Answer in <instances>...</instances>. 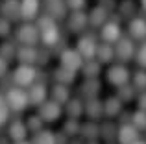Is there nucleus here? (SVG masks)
I'll use <instances>...</instances> for the list:
<instances>
[{
    "instance_id": "obj_1",
    "label": "nucleus",
    "mask_w": 146,
    "mask_h": 144,
    "mask_svg": "<svg viewBox=\"0 0 146 144\" xmlns=\"http://www.w3.org/2000/svg\"><path fill=\"white\" fill-rule=\"evenodd\" d=\"M4 96H6L7 107L13 109V111H24L30 104L28 92H24L21 87H11V89H7Z\"/></svg>"
},
{
    "instance_id": "obj_2",
    "label": "nucleus",
    "mask_w": 146,
    "mask_h": 144,
    "mask_svg": "<svg viewBox=\"0 0 146 144\" xmlns=\"http://www.w3.org/2000/svg\"><path fill=\"white\" fill-rule=\"evenodd\" d=\"M11 78H13L15 85L21 87V89L22 87H32L33 81H35V78H37V70L33 69L32 65H19Z\"/></svg>"
},
{
    "instance_id": "obj_3",
    "label": "nucleus",
    "mask_w": 146,
    "mask_h": 144,
    "mask_svg": "<svg viewBox=\"0 0 146 144\" xmlns=\"http://www.w3.org/2000/svg\"><path fill=\"white\" fill-rule=\"evenodd\" d=\"M100 37H102V41L106 44H117L118 41H120L122 37V30L120 26H118V18H111V20H107L106 24L102 26V30H100Z\"/></svg>"
},
{
    "instance_id": "obj_4",
    "label": "nucleus",
    "mask_w": 146,
    "mask_h": 144,
    "mask_svg": "<svg viewBox=\"0 0 146 144\" xmlns=\"http://www.w3.org/2000/svg\"><path fill=\"white\" fill-rule=\"evenodd\" d=\"M76 50L80 52L82 57H85L87 61H93V57L96 55V50H98V44H96V37L87 33V35H82L78 39V46Z\"/></svg>"
},
{
    "instance_id": "obj_5",
    "label": "nucleus",
    "mask_w": 146,
    "mask_h": 144,
    "mask_svg": "<svg viewBox=\"0 0 146 144\" xmlns=\"http://www.w3.org/2000/svg\"><path fill=\"white\" fill-rule=\"evenodd\" d=\"M17 41L22 46H33L37 41H41L39 37V28L33 24H22L17 30Z\"/></svg>"
},
{
    "instance_id": "obj_6",
    "label": "nucleus",
    "mask_w": 146,
    "mask_h": 144,
    "mask_svg": "<svg viewBox=\"0 0 146 144\" xmlns=\"http://www.w3.org/2000/svg\"><path fill=\"white\" fill-rule=\"evenodd\" d=\"M59 59H61V67L70 70H78L83 67V57L80 55L78 50H72V48H63L59 52Z\"/></svg>"
},
{
    "instance_id": "obj_7",
    "label": "nucleus",
    "mask_w": 146,
    "mask_h": 144,
    "mask_svg": "<svg viewBox=\"0 0 146 144\" xmlns=\"http://www.w3.org/2000/svg\"><path fill=\"white\" fill-rule=\"evenodd\" d=\"M107 79H109V83H113L115 87H124L128 85L129 81V70L126 69L124 65H113L109 70H107Z\"/></svg>"
},
{
    "instance_id": "obj_8",
    "label": "nucleus",
    "mask_w": 146,
    "mask_h": 144,
    "mask_svg": "<svg viewBox=\"0 0 146 144\" xmlns=\"http://www.w3.org/2000/svg\"><path fill=\"white\" fill-rule=\"evenodd\" d=\"M135 55V48L129 37H120L117 44H115V57L118 61H129V59Z\"/></svg>"
},
{
    "instance_id": "obj_9",
    "label": "nucleus",
    "mask_w": 146,
    "mask_h": 144,
    "mask_svg": "<svg viewBox=\"0 0 146 144\" xmlns=\"http://www.w3.org/2000/svg\"><path fill=\"white\" fill-rule=\"evenodd\" d=\"M128 33L135 41H146V18L144 17H135L128 22Z\"/></svg>"
},
{
    "instance_id": "obj_10",
    "label": "nucleus",
    "mask_w": 146,
    "mask_h": 144,
    "mask_svg": "<svg viewBox=\"0 0 146 144\" xmlns=\"http://www.w3.org/2000/svg\"><path fill=\"white\" fill-rule=\"evenodd\" d=\"M39 116L44 120V122H54L61 116V105L57 102L50 100V102H44L43 105L39 107Z\"/></svg>"
},
{
    "instance_id": "obj_11",
    "label": "nucleus",
    "mask_w": 146,
    "mask_h": 144,
    "mask_svg": "<svg viewBox=\"0 0 146 144\" xmlns=\"http://www.w3.org/2000/svg\"><path fill=\"white\" fill-rule=\"evenodd\" d=\"M117 139L120 144H133L139 141V129L133 124H122L117 131Z\"/></svg>"
},
{
    "instance_id": "obj_12",
    "label": "nucleus",
    "mask_w": 146,
    "mask_h": 144,
    "mask_svg": "<svg viewBox=\"0 0 146 144\" xmlns=\"http://www.w3.org/2000/svg\"><path fill=\"white\" fill-rule=\"evenodd\" d=\"M89 24V17H87L83 11H72L70 17H68V30L74 33H80L87 28Z\"/></svg>"
},
{
    "instance_id": "obj_13",
    "label": "nucleus",
    "mask_w": 146,
    "mask_h": 144,
    "mask_svg": "<svg viewBox=\"0 0 146 144\" xmlns=\"http://www.w3.org/2000/svg\"><path fill=\"white\" fill-rule=\"evenodd\" d=\"M44 7H46L48 15L56 20L67 15V2L65 0H44Z\"/></svg>"
},
{
    "instance_id": "obj_14",
    "label": "nucleus",
    "mask_w": 146,
    "mask_h": 144,
    "mask_svg": "<svg viewBox=\"0 0 146 144\" xmlns=\"http://www.w3.org/2000/svg\"><path fill=\"white\" fill-rule=\"evenodd\" d=\"M28 98H30V104L41 107V105L46 102V87H44V83H33V85L30 87Z\"/></svg>"
},
{
    "instance_id": "obj_15",
    "label": "nucleus",
    "mask_w": 146,
    "mask_h": 144,
    "mask_svg": "<svg viewBox=\"0 0 146 144\" xmlns=\"http://www.w3.org/2000/svg\"><path fill=\"white\" fill-rule=\"evenodd\" d=\"M41 7V0H21V17L26 20H32L37 17Z\"/></svg>"
},
{
    "instance_id": "obj_16",
    "label": "nucleus",
    "mask_w": 146,
    "mask_h": 144,
    "mask_svg": "<svg viewBox=\"0 0 146 144\" xmlns=\"http://www.w3.org/2000/svg\"><path fill=\"white\" fill-rule=\"evenodd\" d=\"M26 133H28V126H26L22 120H13L7 127V135L13 139L15 142L26 141Z\"/></svg>"
},
{
    "instance_id": "obj_17",
    "label": "nucleus",
    "mask_w": 146,
    "mask_h": 144,
    "mask_svg": "<svg viewBox=\"0 0 146 144\" xmlns=\"http://www.w3.org/2000/svg\"><path fill=\"white\" fill-rule=\"evenodd\" d=\"M2 13L9 22L21 18V0H6L2 4Z\"/></svg>"
},
{
    "instance_id": "obj_18",
    "label": "nucleus",
    "mask_w": 146,
    "mask_h": 144,
    "mask_svg": "<svg viewBox=\"0 0 146 144\" xmlns=\"http://www.w3.org/2000/svg\"><path fill=\"white\" fill-rule=\"evenodd\" d=\"M107 17H109V11L104 6H96L89 15V24L93 28H100V26H104L107 22Z\"/></svg>"
},
{
    "instance_id": "obj_19",
    "label": "nucleus",
    "mask_w": 146,
    "mask_h": 144,
    "mask_svg": "<svg viewBox=\"0 0 146 144\" xmlns=\"http://www.w3.org/2000/svg\"><path fill=\"white\" fill-rule=\"evenodd\" d=\"M37 54L39 52L33 46H21L17 50V59L21 61V65H32L37 61Z\"/></svg>"
},
{
    "instance_id": "obj_20",
    "label": "nucleus",
    "mask_w": 146,
    "mask_h": 144,
    "mask_svg": "<svg viewBox=\"0 0 146 144\" xmlns=\"http://www.w3.org/2000/svg\"><path fill=\"white\" fill-rule=\"evenodd\" d=\"M59 41H61V35H59L57 26H52V28H46L41 32V43L44 46H56Z\"/></svg>"
},
{
    "instance_id": "obj_21",
    "label": "nucleus",
    "mask_w": 146,
    "mask_h": 144,
    "mask_svg": "<svg viewBox=\"0 0 146 144\" xmlns=\"http://www.w3.org/2000/svg\"><path fill=\"white\" fill-rule=\"evenodd\" d=\"M120 109H122V100L118 96H111V98H107L106 104H104V115L113 118V116L120 115Z\"/></svg>"
},
{
    "instance_id": "obj_22",
    "label": "nucleus",
    "mask_w": 146,
    "mask_h": 144,
    "mask_svg": "<svg viewBox=\"0 0 146 144\" xmlns=\"http://www.w3.org/2000/svg\"><path fill=\"white\" fill-rule=\"evenodd\" d=\"M76 78V72L70 69H65V67H59L57 70H54V79H56L59 85H68L72 83Z\"/></svg>"
},
{
    "instance_id": "obj_23",
    "label": "nucleus",
    "mask_w": 146,
    "mask_h": 144,
    "mask_svg": "<svg viewBox=\"0 0 146 144\" xmlns=\"http://www.w3.org/2000/svg\"><path fill=\"white\" fill-rule=\"evenodd\" d=\"M52 100L57 102V104H68V100H70V92H68V87L67 85H59V83H56L52 89Z\"/></svg>"
},
{
    "instance_id": "obj_24",
    "label": "nucleus",
    "mask_w": 146,
    "mask_h": 144,
    "mask_svg": "<svg viewBox=\"0 0 146 144\" xmlns=\"http://www.w3.org/2000/svg\"><path fill=\"white\" fill-rule=\"evenodd\" d=\"M85 115L89 116L91 120H96V118H100V116L104 115V105L100 104V100L93 98V100L87 102L85 104Z\"/></svg>"
},
{
    "instance_id": "obj_25",
    "label": "nucleus",
    "mask_w": 146,
    "mask_h": 144,
    "mask_svg": "<svg viewBox=\"0 0 146 144\" xmlns=\"http://www.w3.org/2000/svg\"><path fill=\"white\" fill-rule=\"evenodd\" d=\"M96 57H98V63H109L115 59V48L111 44H100L98 50H96Z\"/></svg>"
},
{
    "instance_id": "obj_26",
    "label": "nucleus",
    "mask_w": 146,
    "mask_h": 144,
    "mask_svg": "<svg viewBox=\"0 0 146 144\" xmlns=\"http://www.w3.org/2000/svg\"><path fill=\"white\" fill-rule=\"evenodd\" d=\"M98 92H100V83L96 81V79H87V81L82 85V94L85 98H89V100L96 98Z\"/></svg>"
},
{
    "instance_id": "obj_27",
    "label": "nucleus",
    "mask_w": 146,
    "mask_h": 144,
    "mask_svg": "<svg viewBox=\"0 0 146 144\" xmlns=\"http://www.w3.org/2000/svg\"><path fill=\"white\" fill-rule=\"evenodd\" d=\"M67 113H68V116H70V118H76V120H78V116L85 113V107H83L82 100H68Z\"/></svg>"
},
{
    "instance_id": "obj_28",
    "label": "nucleus",
    "mask_w": 146,
    "mask_h": 144,
    "mask_svg": "<svg viewBox=\"0 0 146 144\" xmlns=\"http://www.w3.org/2000/svg\"><path fill=\"white\" fill-rule=\"evenodd\" d=\"M0 57H4L6 61H11L13 57H17V48L11 41H6V43L0 46Z\"/></svg>"
},
{
    "instance_id": "obj_29",
    "label": "nucleus",
    "mask_w": 146,
    "mask_h": 144,
    "mask_svg": "<svg viewBox=\"0 0 146 144\" xmlns=\"http://www.w3.org/2000/svg\"><path fill=\"white\" fill-rule=\"evenodd\" d=\"M80 133H82L83 137H87L89 141H94L100 135V126H96V124H93V122H87L85 126H82Z\"/></svg>"
},
{
    "instance_id": "obj_30",
    "label": "nucleus",
    "mask_w": 146,
    "mask_h": 144,
    "mask_svg": "<svg viewBox=\"0 0 146 144\" xmlns=\"http://www.w3.org/2000/svg\"><path fill=\"white\" fill-rule=\"evenodd\" d=\"M32 144H56V135L52 131H39L35 133Z\"/></svg>"
},
{
    "instance_id": "obj_31",
    "label": "nucleus",
    "mask_w": 146,
    "mask_h": 144,
    "mask_svg": "<svg viewBox=\"0 0 146 144\" xmlns=\"http://www.w3.org/2000/svg\"><path fill=\"white\" fill-rule=\"evenodd\" d=\"M83 74L89 79H96V76L100 74V63L98 61H87L83 65Z\"/></svg>"
},
{
    "instance_id": "obj_32",
    "label": "nucleus",
    "mask_w": 146,
    "mask_h": 144,
    "mask_svg": "<svg viewBox=\"0 0 146 144\" xmlns=\"http://www.w3.org/2000/svg\"><path fill=\"white\" fill-rule=\"evenodd\" d=\"M43 122H44V120L41 118L39 115H33V116H30V118H28L26 126H28V129H30V131H33V133H39L41 127H43Z\"/></svg>"
},
{
    "instance_id": "obj_33",
    "label": "nucleus",
    "mask_w": 146,
    "mask_h": 144,
    "mask_svg": "<svg viewBox=\"0 0 146 144\" xmlns=\"http://www.w3.org/2000/svg\"><path fill=\"white\" fill-rule=\"evenodd\" d=\"M131 124L137 129H146V113L144 111H135L131 116Z\"/></svg>"
},
{
    "instance_id": "obj_34",
    "label": "nucleus",
    "mask_w": 146,
    "mask_h": 144,
    "mask_svg": "<svg viewBox=\"0 0 146 144\" xmlns=\"http://www.w3.org/2000/svg\"><path fill=\"white\" fill-rule=\"evenodd\" d=\"M9 118V107H7V102H6V96L0 92V126L7 122Z\"/></svg>"
},
{
    "instance_id": "obj_35",
    "label": "nucleus",
    "mask_w": 146,
    "mask_h": 144,
    "mask_svg": "<svg viewBox=\"0 0 146 144\" xmlns=\"http://www.w3.org/2000/svg\"><path fill=\"white\" fill-rule=\"evenodd\" d=\"M115 133H117V129H115V126L111 122H106L102 127H100V135H102L107 142H111L115 139Z\"/></svg>"
},
{
    "instance_id": "obj_36",
    "label": "nucleus",
    "mask_w": 146,
    "mask_h": 144,
    "mask_svg": "<svg viewBox=\"0 0 146 144\" xmlns=\"http://www.w3.org/2000/svg\"><path fill=\"white\" fill-rule=\"evenodd\" d=\"M117 96L120 98V100H124V102L133 100V96H135V87H129V83H128V85H124V87H120Z\"/></svg>"
},
{
    "instance_id": "obj_37",
    "label": "nucleus",
    "mask_w": 146,
    "mask_h": 144,
    "mask_svg": "<svg viewBox=\"0 0 146 144\" xmlns=\"http://www.w3.org/2000/svg\"><path fill=\"white\" fill-rule=\"evenodd\" d=\"M133 87L139 89V90H144L146 89V70L135 72V76H133Z\"/></svg>"
},
{
    "instance_id": "obj_38",
    "label": "nucleus",
    "mask_w": 146,
    "mask_h": 144,
    "mask_svg": "<svg viewBox=\"0 0 146 144\" xmlns=\"http://www.w3.org/2000/svg\"><path fill=\"white\" fill-rule=\"evenodd\" d=\"M65 135H76V133H80V129H82V126H80L78 124V120L76 118H70V120H67V122H65Z\"/></svg>"
},
{
    "instance_id": "obj_39",
    "label": "nucleus",
    "mask_w": 146,
    "mask_h": 144,
    "mask_svg": "<svg viewBox=\"0 0 146 144\" xmlns=\"http://www.w3.org/2000/svg\"><path fill=\"white\" fill-rule=\"evenodd\" d=\"M52 26H56V18H52L50 15H43V17L37 18V28L43 32V30L46 28H52Z\"/></svg>"
},
{
    "instance_id": "obj_40",
    "label": "nucleus",
    "mask_w": 146,
    "mask_h": 144,
    "mask_svg": "<svg viewBox=\"0 0 146 144\" xmlns=\"http://www.w3.org/2000/svg\"><path fill=\"white\" fill-rule=\"evenodd\" d=\"M135 59H137V63H139V67L143 70H146V41L143 44H141V48L135 52Z\"/></svg>"
},
{
    "instance_id": "obj_41",
    "label": "nucleus",
    "mask_w": 146,
    "mask_h": 144,
    "mask_svg": "<svg viewBox=\"0 0 146 144\" xmlns=\"http://www.w3.org/2000/svg\"><path fill=\"white\" fill-rule=\"evenodd\" d=\"M133 2H129V0H124L120 6V15L122 17H129V15H133Z\"/></svg>"
},
{
    "instance_id": "obj_42",
    "label": "nucleus",
    "mask_w": 146,
    "mask_h": 144,
    "mask_svg": "<svg viewBox=\"0 0 146 144\" xmlns=\"http://www.w3.org/2000/svg\"><path fill=\"white\" fill-rule=\"evenodd\" d=\"M65 2H67V7H70L72 11H82L87 0H65Z\"/></svg>"
},
{
    "instance_id": "obj_43",
    "label": "nucleus",
    "mask_w": 146,
    "mask_h": 144,
    "mask_svg": "<svg viewBox=\"0 0 146 144\" xmlns=\"http://www.w3.org/2000/svg\"><path fill=\"white\" fill-rule=\"evenodd\" d=\"M11 32V22L7 18H0V37H7Z\"/></svg>"
},
{
    "instance_id": "obj_44",
    "label": "nucleus",
    "mask_w": 146,
    "mask_h": 144,
    "mask_svg": "<svg viewBox=\"0 0 146 144\" xmlns=\"http://www.w3.org/2000/svg\"><path fill=\"white\" fill-rule=\"evenodd\" d=\"M6 74H7V61L4 57H0V78H4Z\"/></svg>"
},
{
    "instance_id": "obj_45",
    "label": "nucleus",
    "mask_w": 146,
    "mask_h": 144,
    "mask_svg": "<svg viewBox=\"0 0 146 144\" xmlns=\"http://www.w3.org/2000/svg\"><path fill=\"white\" fill-rule=\"evenodd\" d=\"M46 59H48V52H46V50H41L39 54H37V61L46 63Z\"/></svg>"
},
{
    "instance_id": "obj_46",
    "label": "nucleus",
    "mask_w": 146,
    "mask_h": 144,
    "mask_svg": "<svg viewBox=\"0 0 146 144\" xmlns=\"http://www.w3.org/2000/svg\"><path fill=\"white\" fill-rule=\"evenodd\" d=\"M100 6H104V7H106L107 11H109L111 7L115 6V2H113V0H102V4H100Z\"/></svg>"
},
{
    "instance_id": "obj_47",
    "label": "nucleus",
    "mask_w": 146,
    "mask_h": 144,
    "mask_svg": "<svg viewBox=\"0 0 146 144\" xmlns=\"http://www.w3.org/2000/svg\"><path fill=\"white\" fill-rule=\"evenodd\" d=\"M139 105H141V111L146 113V94H143V96L139 98Z\"/></svg>"
},
{
    "instance_id": "obj_48",
    "label": "nucleus",
    "mask_w": 146,
    "mask_h": 144,
    "mask_svg": "<svg viewBox=\"0 0 146 144\" xmlns=\"http://www.w3.org/2000/svg\"><path fill=\"white\" fill-rule=\"evenodd\" d=\"M56 144H67V142H65V137H63V135H56Z\"/></svg>"
},
{
    "instance_id": "obj_49",
    "label": "nucleus",
    "mask_w": 146,
    "mask_h": 144,
    "mask_svg": "<svg viewBox=\"0 0 146 144\" xmlns=\"http://www.w3.org/2000/svg\"><path fill=\"white\" fill-rule=\"evenodd\" d=\"M0 144H9V142H7V139H4V137H0Z\"/></svg>"
},
{
    "instance_id": "obj_50",
    "label": "nucleus",
    "mask_w": 146,
    "mask_h": 144,
    "mask_svg": "<svg viewBox=\"0 0 146 144\" xmlns=\"http://www.w3.org/2000/svg\"><path fill=\"white\" fill-rule=\"evenodd\" d=\"M15 144H32V142H28V141H21V142H15Z\"/></svg>"
},
{
    "instance_id": "obj_51",
    "label": "nucleus",
    "mask_w": 146,
    "mask_h": 144,
    "mask_svg": "<svg viewBox=\"0 0 146 144\" xmlns=\"http://www.w3.org/2000/svg\"><path fill=\"white\" fill-rule=\"evenodd\" d=\"M133 144H146L144 141H137V142H133Z\"/></svg>"
},
{
    "instance_id": "obj_52",
    "label": "nucleus",
    "mask_w": 146,
    "mask_h": 144,
    "mask_svg": "<svg viewBox=\"0 0 146 144\" xmlns=\"http://www.w3.org/2000/svg\"><path fill=\"white\" fill-rule=\"evenodd\" d=\"M141 2H143V7L146 9V0H141Z\"/></svg>"
},
{
    "instance_id": "obj_53",
    "label": "nucleus",
    "mask_w": 146,
    "mask_h": 144,
    "mask_svg": "<svg viewBox=\"0 0 146 144\" xmlns=\"http://www.w3.org/2000/svg\"><path fill=\"white\" fill-rule=\"evenodd\" d=\"M87 144H98V142H96V141H89Z\"/></svg>"
}]
</instances>
